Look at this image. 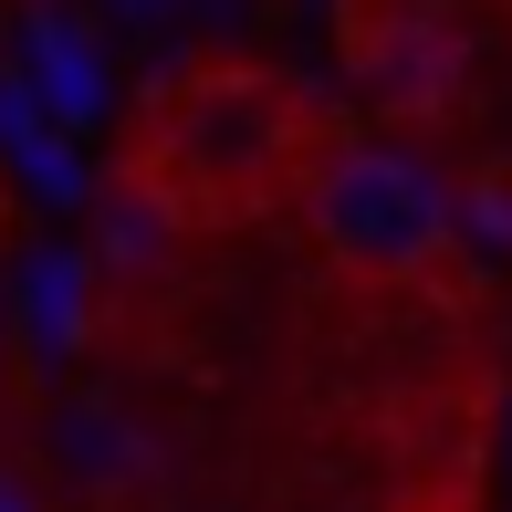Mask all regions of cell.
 Masks as SVG:
<instances>
[{
  "mask_svg": "<svg viewBox=\"0 0 512 512\" xmlns=\"http://www.w3.org/2000/svg\"><path fill=\"white\" fill-rule=\"evenodd\" d=\"M324 157H335V115L283 63L199 53L136 95V115L115 126L105 189L147 199L178 241H209V230H251L272 209H293Z\"/></svg>",
  "mask_w": 512,
  "mask_h": 512,
  "instance_id": "cell-1",
  "label": "cell"
},
{
  "mask_svg": "<svg viewBox=\"0 0 512 512\" xmlns=\"http://www.w3.org/2000/svg\"><path fill=\"white\" fill-rule=\"evenodd\" d=\"M304 230L356 283H429L460 251V189L398 136H335L304 189Z\"/></svg>",
  "mask_w": 512,
  "mask_h": 512,
  "instance_id": "cell-2",
  "label": "cell"
},
{
  "mask_svg": "<svg viewBox=\"0 0 512 512\" xmlns=\"http://www.w3.org/2000/svg\"><path fill=\"white\" fill-rule=\"evenodd\" d=\"M356 74L387 115H439L450 105V74H460V42L439 11H398V21H366L356 32Z\"/></svg>",
  "mask_w": 512,
  "mask_h": 512,
  "instance_id": "cell-3",
  "label": "cell"
}]
</instances>
